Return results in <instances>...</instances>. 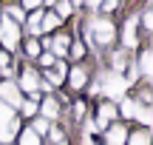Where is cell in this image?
<instances>
[{"instance_id":"7","label":"cell","mask_w":153,"mask_h":145,"mask_svg":"<svg viewBox=\"0 0 153 145\" xmlns=\"http://www.w3.org/2000/svg\"><path fill=\"white\" fill-rule=\"evenodd\" d=\"M114 117H116V105H114V102H102V105H99V120H97V128H105V125H108Z\"/></svg>"},{"instance_id":"37","label":"cell","mask_w":153,"mask_h":145,"mask_svg":"<svg viewBox=\"0 0 153 145\" xmlns=\"http://www.w3.org/2000/svg\"><path fill=\"white\" fill-rule=\"evenodd\" d=\"M82 145H97V142H91V140H85V142H82Z\"/></svg>"},{"instance_id":"24","label":"cell","mask_w":153,"mask_h":145,"mask_svg":"<svg viewBox=\"0 0 153 145\" xmlns=\"http://www.w3.org/2000/svg\"><path fill=\"white\" fill-rule=\"evenodd\" d=\"M20 108H23V114H28V117H34V114H37V102H34V100L20 102Z\"/></svg>"},{"instance_id":"30","label":"cell","mask_w":153,"mask_h":145,"mask_svg":"<svg viewBox=\"0 0 153 145\" xmlns=\"http://www.w3.org/2000/svg\"><path fill=\"white\" fill-rule=\"evenodd\" d=\"M74 46V49H71V54L74 57H82V54H85V49H82V43H71Z\"/></svg>"},{"instance_id":"29","label":"cell","mask_w":153,"mask_h":145,"mask_svg":"<svg viewBox=\"0 0 153 145\" xmlns=\"http://www.w3.org/2000/svg\"><path fill=\"white\" fill-rule=\"evenodd\" d=\"M139 100H142V105L150 108V88H142V97H139Z\"/></svg>"},{"instance_id":"8","label":"cell","mask_w":153,"mask_h":145,"mask_svg":"<svg viewBox=\"0 0 153 145\" xmlns=\"http://www.w3.org/2000/svg\"><path fill=\"white\" fill-rule=\"evenodd\" d=\"M17 134V120H9V123H0V142H11Z\"/></svg>"},{"instance_id":"35","label":"cell","mask_w":153,"mask_h":145,"mask_svg":"<svg viewBox=\"0 0 153 145\" xmlns=\"http://www.w3.org/2000/svg\"><path fill=\"white\" fill-rule=\"evenodd\" d=\"M82 3H88V6H99V0H82Z\"/></svg>"},{"instance_id":"2","label":"cell","mask_w":153,"mask_h":145,"mask_svg":"<svg viewBox=\"0 0 153 145\" xmlns=\"http://www.w3.org/2000/svg\"><path fill=\"white\" fill-rule=\"evenodd\" d=\"M17 40H20V26H17L14 20H9V17H3V20H0V43L9 51H14Z\"/></svg>"},{"instance_id":"17","label":"cell","mask_w":153,"mask_h":145,"mask_svg":"<svg viewBox=\"0 0 153 145\" xmlns=\"http://www.w3.org/2000/svg\"><path fill=\"white\" fill-rule=\"evenodd\" d=\"M54 26H60V17L51 11V14H43V23H40V28L43 31H48V28H54Z\"/></svg>"},{"instance_id":"28","label":"cell","mask_w":153,"mask_h":145,"mask_svg":"<svg viewBox=\"0 0 153 145\" xmlns=\"http://www.w3.org/2000/svg\"><path fill=\"white\" fill-rule=\"evenodd\" d=\"M45 77H48V83H62V77H60V74H57V71H45Z\"/></svg>"},{"instance_id":"34","label":"cell","mask_w":153,"mask_h":145,"mask_svg":"<svg viewBox=\"0 0 153 145\" xmlns=\"http://www.w3.org/2000/svg\"><path fill=\"white\" fill-rule=\"evenodd\" d=\"M6 66H9V57H6V54H0V68H6Z\"/></svg>"},{"instance_id":"21","label":"cell","mask_w":153,"mask_h":145,"mask_svg":"<svg viewBox=\"0 0 153 145\" xmlns=\"http://www.w3.org/2000/svg\"><path fill=\"white\" fill-rule=\"evenodd\" d=\"M11 114H14V108L6 105V102H0V123H9V120H14Z\"/></svg>"},{"instance_id":"19","label":"cell","mask_w":153,"mask_h":145,"mask_svg":"<svg viewBox=\"0 0 153 145\" xmlns=\"http://www.w3.org/2000/svg\"><path fill=\"white\" fill-rule=\"evenodd\" d=\"M128 142L131 145H150V137H148V131H136V134H131Z\"/></svg>"},{"instance_id":"36","label":"cell","mask_w":153,"mask_h":145,"mask_svg":"<svg viewBox=\"0 0 153 145\" xmlns=\"http://www.w3.org/2000/svg\"><path fill=\"white\" fill-rule=\"evenodd\" d=\"M68 3H71V6H79V3H82V0H68Z\"/></svg>"},{"instance_id":"12","label":"cell","mask_w":153,"mask_h":145,"mask_svg":"<svg viewBox=\"0 0 153 145\" xmlns=\"http://www.w3.org/2000/svg\"><path fill=\"white\" fill-rule=\"evenodd\" d=\"M68 46H71V37H68V34H57V40H51V49H54L60 57L68 51Z\"/></svg>"},{"instance_id":"3","label":"cell","mask_w":153,"mask_h":145,"mask_svg":"<svg viewBox=\"0 0 153 145\" xmlns=\"http://www.w3.org/2000/svg\"><path fill=\"white\" fill-rule=\"evenodd\" d=\"M125 85L128 83H125V77H122L119 71H111L108 77H105L102 88H105V94H108L111 100H125Z\"/></svg>"},{"instance_id":"20","label":"cell","mask_w":153,"mask_h":145,"mask_svg":"<svg viewBox=\"0 0 153 145\" xmlns=\"http://www.w3.org/2000/svg\"><path fill=\"white\" fill-rule=\"evenodd\" d=\"M136 120H142L145 125H150V123H153V114H150V108H148V105H139V114H136Z\"/></svg>"},{"instance_id":"1","label":"cell","mask_w":153,"mask_h":145,"mask_svg":"<svg viewBox=\"0 0 153 145\" xmlns=\"http://www.w3.org/2000/svg\"><path fill=\"white\" fill-rule=\"evenodd\" d=\"M91 37L97 40L99 46H111V43H114V37H116L114 23H111V20H105V17L94 20V23H91Z\"/></svg>"},{"instance_id":"31","label":"cell","mask_w":153,"mask_h":145,"mask_svg":"<svg viewBox=\"0 0 153 145\" xmlns=\"http://www.w3.org/2000/svg\"><path fill=\"white\" fill-rule=\"evenodd\" d=\"M51 140H54V142H62V140H65V134H62L60 128H54V131H51Z\"/></svg>"},{"instance_id":"38","label":"cell","mask_w":153,"mask_h":145,"mask_svg":"<svg viewBox=\"0 0 153 145\" xmlns=\"http://www.w3.org/2000/svg\"><path fill=\"white\" fill-rule=\"evenodd\" d=\"M48 3H54V0H48Z\"/></svg>"},{"instance_id":"33","label":"cell","mask_w":153,"mask_h":145,"mask_svg":"<svg viewBox=\"0 0 153 145\" xmlns=\"http://www.w3.org/2000/svg\"><path fill=\"white\" fill-rule=\"evenodd\" d=\"M40 3H43V0H23V6H26V9H37Z\"/></svg>"},{"instance_id":"4","label":"cell","mask_w":153,"mask_h":145,"mask_svg":"<svg viewBox=\"0 0 153 145\" xmlns=\"http://www.w3.org/2000/svg\"><path fill=\"white\" fill-rule=\"evenodd\" d=\"M0 102H6V105H20V88H17V83H11V80H6L3 85H0Z\"/></svg>"},{"instance_id":"25","label":"cell","mask_w":153,"mask_h":145,"mask_svg":"<svg viewBox=\"0 0 153 145\" xmlns=\"http://www.w3.org/2000/svg\"><path fill=\"white\" fill-rule=\"evenodd\" d=\"M26 51H28V57H37L40 54V43H37V40H28V43H26Z\"/></svg>"},{"instance_id":"32","label":"cell","mask_w":153,"mask_h":145,"mask_svg":"<svg viewBox=\"0 0 153 145\" xmlns=\"http://www.w3.org/2000/svg\"><path fill=\"white\" fill-rule=\"evenodd\" d=\"M145 28H153V11H145Z\"/></svg>"},{"instance_id":"18","label":"cell","mask_w":153,"mask_h":145,"mask_svg":"<svg viewBox=\"0 0 153 145\" xmlns=\"http://www.w3.org/2000/svg\"><path fill=\"white\" fill-rule=\"evenodd\" d=\"M54 3H57L54 14L60 17V20H62V17H68V14H71V3H68V0H54Z\"/></svg>"},{"instance_id":"22","label":"cell","mask_w":153,"mask_h":145,"mask_svg":"<svg viewBox=\"0 0 153 145\" xmlns=\"http://www.w3.org/2000/svg\"><path fill=\"white\" fill-rule=\"evenodd\" d=\"M6 17H9V20H14V23H20V20H23V9L9 6V9H6Z\"/></svg>"},{"instance_id":"5","label":"cell","mask_w":153,"mask_h":145,"mask_svg":"<svg viewBox=\"0 0 153 145\" xmlns=\"http://www.w3.org/2000/svg\"><path fill=\"white\" fill-rule=\"evenodd\" d=\"M20 88L28 91V94L40 91V77H37V71H34V68H26V71H23V77H20Z\"/></svg>"},{"instance_id":"26","label":"cell","mask_w":153,"mask_h":145,"mask_svg":"<svg viewBox=\"0 0 153 145\" xmlns=\"http://www.w3.org/2000/svg\"><path fill=\"white\" fill-rule=\"evenodd\" d=\"M116 6H119V0H99V9L102 11H114Z\"/></svg>"},{"instance_id":"9","label":"cell","mask_w":153,"mask_h":145,"mask_svg":"<svg viewBox=\"0 0 153 145\" xmlns=\"http://www.w3.org/2000/svg\"><path fill=\"white\" fill-rule=\"evenodd\" d=\"M139 71H142L145 77H150V74H153V51L150 49H145L142 57H139Z\"/></svg>"},{"instance_id":"10","label":"cell","mask_w":153,"mask_h":145,"mask_svg":"<svg viewBox=\"0 0 153 145\" xmlns=\"http://www.w3.org/2000/svg\"><path fill=\"white\" fill-rule=\"evenodd\" d=\"M125 140H128V131H125V128H119V125H116V128H111V131H108V137H105V142H108V145H122Z\"/></svg>"},{"instance_id":"11","label":"cell","mask_w":153,"mask_h":145,"mask_svg":"<svg viewBox=\"0 0 153 145\" xmlns=\"http://www.w3.org/2000/svg\"><path fill=\"white\" fill-rule=\"evenodd\" d=\"M57 111H60V105H57V100H54V97H48V100L43 102V108H40L43 120H54V117H57Z\"/></svg>"},{"instance_id":"13","label":"cell","mask_w":153,"mask_h":145,"mask_svg":"<svg viewBox=\"0 0 153 145\" xmlns=\"http://www.w3.org/2000/svg\"><path fill=\"white\" fill-rule=\"evenodd\" d=\"M136 114H139V102H133V100H122V117L136 120Z\"/></svg>"},{"instance_id":"14","label":"cell","mask_w":153,"mask_h":145,"mask_svg":"<svg viewBox=\"0 0 153 145\" xmlns=\"http://www.w3.org/2000/svg\"><path fill=\"white\" fill-rule=\"evenodd\" d=\"M71 85H74L76 91H79L82 85H85V68H82V66H76L74 71H71Z\"/></svg>"},{"instance_id":"15","label":"cell","mask_w":153,"mask_h":145,"mask_svg":"<svg viewBox=\"0 0 153 145\" xmlns=\"http://www.w3.org/2000/svg\"><path fill=\"white\" fill-rule=\"evenodd\" d=\"M40 23H43V11H34V14L28 17V31H31V34H40V31H43Z\"/></svg>"},{"instance_id":"23","label":"cell","mask_w":153,"mask_h":145,"mask_svg":"<svg viewBox=\"0 0 153 145\" xmlns=\"http://www.w3.org/2000/svg\"><path fill=\"white\" fill-rule=\"evenodd\" d=\"M31 131H34L37 137L45 134V131H48V120H34V128H31Z\"/></svg>"},{"instance_id":"16","label":"cell","mask_w":153,"mask_h":145,"mask_svg":"<svg viewBox=\"0 0 153 145\" xmlns=\"http://www.w3.org/2000/svg\"><path fill=\"white\" fill-rule=\"evenodd\" d=\"M20 145H40V137L34 134L31 128H26V131L20 134Z\"/></svg>"},{"instance_id":"6","label":"cell","mask_w":153,"mask_h":145,"mask_svg":"<svg viewBox=\"0 0 153 145\" xmlns=\"http://www.w3.org/2000/svg\"><path fill=\"white\" fill-rule=\"evenodd\" d=\"M136 17H128L125 20V31H122V40H125V46L128 49H133V46H139V40H136Z\"/></svg>"},{"instance_id":"27","label":"cell","mask_w":153,"mask_h":145,"mask_svg":"<svg viewBox=\"0 0 153 145\" xmlns=\"http://www.w3.org/2000/svg\"><path fill=\"white\" fill-rule=\"evenodd\" d=\"M40 63H43V66L48 68V66H54L57 60H54V54H40Z\"/></svg>"}]
</instances>
